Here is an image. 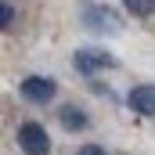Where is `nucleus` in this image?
<instances>
[{
  "instance_id": "obj_6",
  "label": "nucleus",
  "mask_w": 155,
  "mask_h": 155,
  "mask_svg": "<svg viewBox=\"0 0 155 155\" xmlns=\"http://www.w3.org/2000/svg\"><path fill=\"white\" fill-rule=\"evenodd\" d=\"M123 7H126L130 15H137V18H148L155 11V0H123Z\"/></svg>"
},
{
  "instance_id": "obj_2",
  "label": "nucleus",
  "mask_w": 155,
  "mask_h": 155,
  "mask_svg": "<svg viewBox=\"0 0 155 155\" xmlns=\"http://www.w3.org/2000/svg\"><path fill=\"white\" fill-rule=\"evenodd\" d=\"M18 148L25 155H47L51 152V137L40 123H22L18 126Z\"/></svg>"
},
{
  "instance_id": "obj_4",
  "label": "nucleus",
  "mask_w": 155,
  "mask_h": 155,
  "mask_svg": "<svg viewBox=\"0 0 155 155\" xmlns=\"http://www.w3.org/2000/svg\"><path fill=\"white\" fill-rule=\"evenodd\" d=\"M126 105H130L134 112H141V116H155V83H141V87H134L130 97H126Z\"/></svg>"
},
{
  "instance_id": "obj_1",
  "label": "nucleus",
  "mask_w": 155,
  "mask_h": 155,
  "mask_svg": "<svg viewBox=\"0 0 155 155\" xmlns=\"http://www.w3.org/2000/svg\"><path fill=\"white\" fill-rule=\"evenodd\" d=\"M72 65H76V72H83V76H94L101 69H112L116 58L108 51H101V47H79L76 54H72Z\"/></svg>"
},
{
  "instance_id": "obj_3",
  "label": "nucleus",
  "mask_w": 155,
  "mask_h": 155,
  "mask_svg": "<svg viewBox=\"0 0 155 155\" xmlns=\"http://www.w3.org/2000/svg\"><path fill=\"white\" fill-rule=\"evenodd\" d=\"M18 90H22V97L25 101H36V105H47L54 94H58V83L47 76H25L18 83Z\"/></svg>"
},
{
  "instance_id": "obj_8",
  "label": "nucleus",
  "mask_w": 155,
  "mask_h": 155,
  "mask_svg": "<svg viewBox=\"0 0 155 155\" xmlns=\"http://www.w3.org/2000/svg\"><path fill=\"white\" fill-rule=\"evenodd\" d=\"M76 155H105V148H97V144H83Z\"/></svg>"
},
{
  "instance_id": "obj_7",
  "label": "nucleus",
  "mask_w": 155,
  "mask_h": 155,
  "mask_svg": "<svg viewBox=\"0 0 155 155\" xmlns=\"http://www.w3.org/2000/svg\"><path fill=\"white\" fill-rule=\"evenodd\" d=\"M11 18H15V7H11V4H4V7H0V25H4V29H11Z\"/></svg>"
},
{
  "instance_id": "obj_5",
  "label": "nucleus",
  "mask_w": 155,
  "mask_h": 155,
  "mask_svg": "<svg viewBox=\"0 0 155 155\" xmlns=\"http://www.w3.org/2000/svg\"><path fill=\"white\" fill-rule=\"evenodd\" d=\"M58 123H61L65 130H72V134H79V130H87V126H90L87 112H79V108H72V105H65V108L58 112Z\"/></svg>"
}]
</instances>
